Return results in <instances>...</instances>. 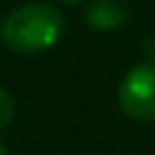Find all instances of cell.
<instances>
[{"label":"cell","instance_id":"obj_5","mask_svg":"<svg viewBox=\"0 0 155 155\" xmlns=\"http://www.w3.org/2000/svg\"><path fill=\"white\" fill-rule=\"evenodd\" d=\"M0 155H8V150H5V144H3V139H0Z\"/></svg>","mask_w":155,"mask_h":155},{"label":"cell","instance_id":"obj_2","mask_svg":"<svg viewBox=\"0 0 155 155\" xmlns=\"http://www.w3.org/2000/svg\"><path fill=\"white\" fill-rule=\"evenodd\" d=\"M117 104L125 117L136 123L155 120V60L134 65L120 87H117Z\"/></svg>","mask_w":155,"mask_h":155},{"label":"cell","instance_id":"obj_1","mask_svg":"<svg viewBox=\"0 0 155 155\" xmlns=\"http://www.w3.org/2000/svg\"><path fill=\"white\" fill-rule=\"evenodd\" d=\"M63 33L65 19L49 3H25L0 19V41L19 54H41L57 46Z\"/></svg>","mask_w":155,"mask_h":155},{"label":"cell","instance_id":"obj_3","mask_svg":"<svg viewBox=\"0 0 155 155\" xmlns=\"http://www.w3.org/2000/svg\"><path fill=\"white\" fill-rule=\"evenodd\" d=\"M84 22L87 27L98 33L123 30L131 22V3L128 0H93L84 8Z\"/></svg>","mask_w":155,"mask_h":155},{"label":"cell","instance_id":"obj_6","mask_svg":"<svg viewBox=\"0 0 155 155\" xmlns=\"http://www.w3.org/2000/svg\"><path fill=\"white\" fill-rule=\"evenodd\" d=\"M63 3H71V5H76V3H84V0H63Z\"/></svg>","mask_w":155,"mask_h":155},{"label":"cell","instance_id":"obj_4","mask_svg":"<svg viewBox=\"0 0 155 155\" xmlns=\"http://www.w3.org/2000/svg\"><path fill=\"white\" fill-rule=\"evenodd\" d=\"M16 117V98L11 95V90H5L0 84V131L8 128Z\"/></svg>","mask_w":155,"mask_h":155}]
</instances>
